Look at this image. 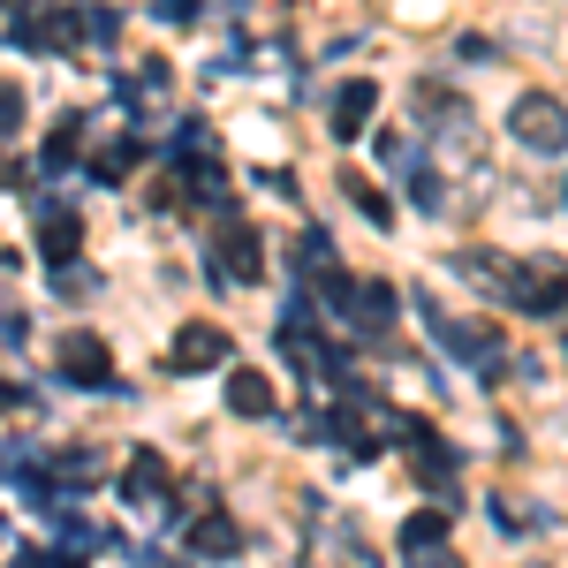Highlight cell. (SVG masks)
<instances>
[{
    "instance_id": "1",
    "label": "cell",
    "mask_w": 568,
    "mask_h": 568,
    "mask_svg": "<svg viewBox=\"0 0 568 568\" xmlns=\"http://www.w3.org/2000/svg\"><path fill=\"white\" fill-rule=\"evenodd\" d=\"M508 136L524 144V152H568V106L554 99V91H524L516 106H508Z\"/></svg>"
},
{
    "instance_id": "2",
    "label": "cell",
    "mask_w": 568,
    "mask_h": 568,
    "mask_svg": "<svg viewBox=\"0 0 568 568\" xmlns=\"http://www.w3.org/2000/svg\"><path fill=\"white\" fill-rule=\"evenodd\" d=\"M508 304L530 318H561L568 311V265L561 258H524L508 265Z\"/></svg>"
},
{
    "instance_id": "3",
    "label": "cell",
    "mask_w": 568,
    "mask_h": 568,
    "mask_svg": "<svg viewBox=\"0 0 568 568\" xmlns=\"http://www.w3.org/2000/svg\"><path fill=\"white\" fill-rule=\"evenodd\" d=\"M425 318H433V342L447 356H463V364H485V372H493L500 349H508V342H500V326H485V318H447L433 296H425Z\"/></svg>"
},
{
    "instance_id": "4",
    "label": "cell",
    "mask_w": 568,
    "mask_h": 568,
    "mask_svg": "<svg viewBox=\"0 0 568 568\" xmlns=\"http://www.w3.org/2000/svg\"><path fill=\"white\" fill-rule=\"evenodd\" d=\"M220 265H227V281H265V243H258V227L251 220H235V213H220Z\"/></svg>"
},
{
    "instance_id": "5",
    "label": "cell",
    "mask_w": 568,
    "mask_h": 568,
    "mask_svg": "<svg viewBox=\"0 0 568 568\" xmlns=\"http://www.w3.org/2000/svg\"><path fill=\"white\" fill-rule=\"evenodd\" d=\"M372 114H379V84H364V77L334 84V136L342 144H356V136L372 130Z\"/></svg>"
},
{
    "instance_id": "6",
    "label": "cell",
    "mask_w": 568,
    "mask_h": 568,
    "mask_svg": "<svg viewBox=\"0 0 568 568\" xmlns=\"http://www.w3.org/2000/svg\"><path fill=\"white\" fill-rule=\"evenodd\" d=\"M342 326H349V334H387V326H394V288H387V281H356Z\"/></svg>"
},
{
    "instance_id": "7",
    "label": "cell",
    "mask_w": 568,
    "mask_h": 568,
    "mask_svg": "<svg viewBox=\"0 0 568 568\" xmlns=\"http://www.w3.org/2000/svg\"><path fill=\"white\" fill-rule=\"evenodd\" d=\"M77 251H84V220L69 213V205H45V213H39V258L45 265H69Z\"/></svg>"
},
{
    "instance_id": "8",
    "label": "cell",
    "mask_w": 568,
    "mask_h": 568,
    "mask_svg": "<svg viewBox=\"0 0 568 568\" xmlns=\"http://www.w3.org/2000/svg\"><path fill=\"white\" fill-rule=\"evenodd\" d=\"M168 364H175V372H213V364H227V334H220V326H182Z\"/></svg>"
},
{
    "instance_id": "9",
    "label": "cell",
    "mask_w": 568,
    "mask_h": 568,
    "mask_svg": "<svg viewBox=\"0 0 568 568\" xmlns=\"http://www.w3.org/2000/svg\"><path fill=\"white\" fill-rule=\"evenodd\" d=\"M61 372H69V379H91V387H114V356H106L99 334H69V342H61Z\"/></svg>"
},
{
    "instance_id": "10",
    "label": "cell",
    "mask_w": 568,
    "mask_h": 568,
    "mask_svg": "<svg viewBox=\"0 0 568 568\" xmlns=\"http://www.w3.org/2000/svg\"><path fill=\"white\" fill-rule=\"evenodd\" d=\"M190 546H197L205 561H235V554H243V524H235V516H220V508H205V516L190 524Z\"/></svg>"
},
{
    "instance_id": "11",
    "label": "cell",
    "mask_w": 568,
    "mask_h": 568,
    "mask_svg": "<svg viewBox=\"0 0 568 568\" xmlns=\"http://www.w3.org/2000/svg\"><path fill=\"white\" fill-rule=\"evenodd\" d=\"M61 23H69V31H61L69 45H114L122 39V16L99 8V0H91V8H61Z\"/></svg>"
},
{
    "instance_id": "12",
    "label": "cell",
    "mask_w": 568,
    "mask_h": 568,
    "mask_svg": "<svg viewBox=\"0 0 568 568\" xmlns=\"http://www.w3.org/2000/svg\"><path fill=\"white\" fill-rule=\"evenodd\" d=\"M122 500H130L136 516L160 508V500H168V463H160V455H136L130 470H122Z\"/></svg>"
},
{
    "instance_id": "13",
    "label": "cell",
    "mask_w": 568,
    "mask_h": 568,
    "mask_svg": "<svg viewBox=\"0 0 568 568\" xmlns=\"http://www.w3.org/2000/svg\"><path fill=\"white\" fill-rule=\"evenodd\" d=\"M227 409H235V417H273V379L251 372V364L227 372Z\"/></svg>"
},
{
    "instance_id": "14",
    "label": "cell",
    "mask_w": 568,
    "mask_h": 568,
    "mask_svg": "<svg viewBox=\"0 0 568 568\" xmlns=\"http://www.w3.org/2000/svg\"><path fill=\"white\" fill-rule=\"evenodd\" d=\"M447 516H455V508H417V516L402 524V554H409V561H425L439 538H447Z\"/></svg>"
},
{
    "instance_id": "15",
    "label": "cell",
    "mask_w": 568,
    "mask_h": 568,
    "mask_svg": "<svg viewBox=\"0 0 568 568\" xmlns=\"http://www.w3.org/2000/svg\"><path fill=\"white\" fill-rule=\"evenodd\" d=\"M342 197H349V205H356V213H364V220H394L387 190H379V182H372V175H356V168H342Z\"/></svg>"
},
{
    "instance_id": "16",
    "label": "cell",
    "mask_w": 568,
    "mask_h": 568,
    "mask_svg": "<svg viewBox=\"0 0 568 568\" xmlns=\"http://www.w3.org/2000/svg\"><path fill=\"white\" fill-rule=\"evenodd\" d=\"M136 160H144V144H136V136H114V144H106V152L91 160V175H99V182H122Z\"/></svg>"
},
{
    "instance_id": "17",
    "label": "cell",
    "mask_w": 568,
    "mask_h": 568,
    "mask_svg": "<svg viewBox=\"0 0 568 568\" xmlns=\"http://www.w3.org/2000/svg\"><path fill=\"white\" fill-rule=\"evenodd\" d=\"M23 130V84H0V136Z\"/></svg>"
},
{
    "instance_id": "18",
    "label": "cell",
    "mask_w": 568,
    "mask_h": 568,
    "mask_svg": "<svg viewBox=\"0 0 568 568\" xmlns=\"http://www.w3.org/2000/svg\"><path fill=\"white\" fill-rule=\"evenodd\" d=\"M16 568H53V561H45V554H16Z\"/></svg>"
},
{
    "instance_id": "19",
    "label": "cell",
    "mask_w": 568,
    "mask_h": 568,
    "mask_svg": "<svg viewBox=\"0 0 568 568\" xmlns=\"http://www.w3.org/2000/svg\"><path fill=\"white\" fill-rule=\"evenodd\" d=\"M0 409H16V387H0Z\"/></svg>"
},
{
    "instance_id": "20",
    "label": "cell",
    "mask_w": 568,
    "mask_h": 568,
    "mask_svg": "<svg viewBox=\"0 0 568 568\" xmlns=\"http://www.w3.org/2000/svg\"><path fill=\"white\" fill-rule=\"evenodd\" d=\"M0 182H8V160H0Z\"/></svg>"
}]
</instances>
